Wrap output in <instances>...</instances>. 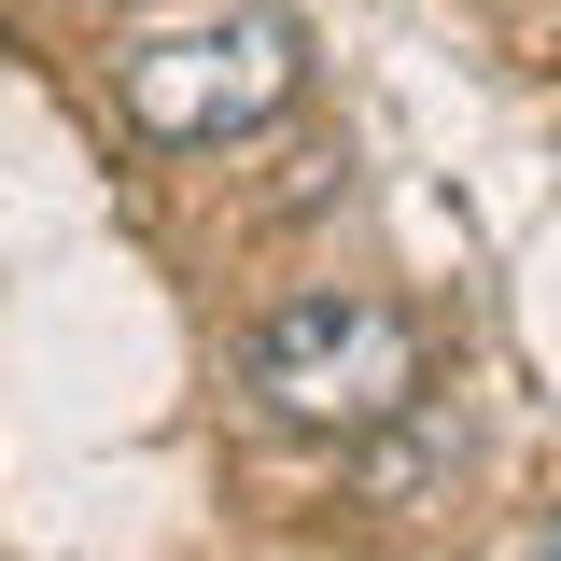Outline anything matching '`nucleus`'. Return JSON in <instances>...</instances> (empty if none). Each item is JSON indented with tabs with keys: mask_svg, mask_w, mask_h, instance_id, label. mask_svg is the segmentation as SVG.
Returning <instances> with one entry per match:
<instances>
[{
	"mask_svg": "<svg viewBox=\"0 0 561 561\" xmlns=\"http://www.w3.org/2000/svg\"><path fill=\"white\" fill-rule=\"evenodd\" d=\"M239 379H253V408L280 435H379L393 408H421V323L393 295H280L253 351H239Z\"/></svg>",
	"mask_w": 561,
	"mask_h": 561,
	"instance_id": "1",
	"label": "nucleus"
},
{
	"mask_svg": "<svg viewBox=\"0 0 561 561\" xmlns=\"http://www.w3.org/2000/svg\"><path fill=\"white\" fill-rule=\"evenodd\" d=\"M548 561H561V505H548Z\"/></svg>",
	"mask_w": 561,
	"mask_h": 561,
	"instance_id": "3",
	"label": "nucleus"
},
{
	"mask_svg": "<svg viewBox=\"0 0 561 561\" xmlns=\"http://www.w3.org/2000/svg\"><path fill=\"white\" fill-rule=\"evenodd\" d=\"M295 84H309V43H295V14H210V28H154L127 43L113 70V99H127L140 140H169V154H210V140H253L267 113H295Z\"/></svg>",
	"mask_w": 561,
	"mask_h": 561,
	"instance_id": "2",
	"label": "nucleus"
}]
</instances>
